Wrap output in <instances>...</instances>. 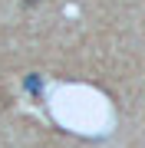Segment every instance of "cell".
Returning <instances> with one entry per match:
<instances>
[{"instance_id":"6da1fadb","label":"cell","mask_w":145,"mask_h":148,"mask_svg":"<svg viewBox=\"0 0 145 148\" xmlns=\"http://www.w3.org/2000/svg\"><path fill=\"white\" fill-rule=\"evenodd\" d=\"M23 3H27V7H36V3H43V0H23Z\"/></svg>"}]
</instances>
